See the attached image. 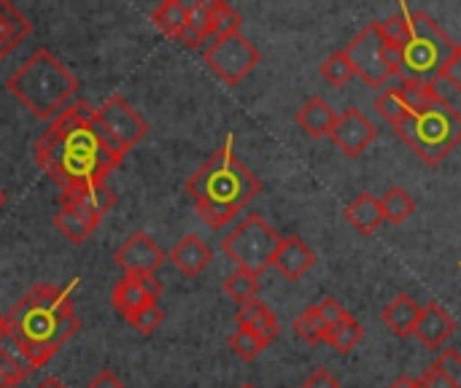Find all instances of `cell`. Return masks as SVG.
<instances>
[{"label":"cell","mask_w":461,"mask_h":388,"mask_svg":"<svg viewBox=\"0 0 461 388\" xmlns=\"http://www.w3.org/2000/svg\"><path fill=\"white\" fill-rule=\"evenodd\" d=\"M240 24H243V16L230 3H224V0L208 3V38L211 41L240 32Z\"/></svg>","instance_id":"25"},{"label":"cell","mask_w":461,"mask_h":388,"mask_svg":"<svg viewBox=\"0 0 461 388\" xmlns=\"http://www.w3.org/2000/svg\"><path fill=\"white\" fill-rule=\"evenodd\" d=\"M294 332H297L305 343H311V346H321V343H327L330 324L321 319L319 308H316V305H311V308H305V311L294 319Z\"/></svg>","instance_id":"30"},{"label":"cell","mask_w":461,"mask_h":388,"mask_svg":"<svg viewBox=\"0 0 461 388\" xmlns=\"http://www.w3.org/2000/svg\"><path fill=\"white\" fill-rule=\"evenodd\" d=\"M235 321H238V327H246L249 332H254L257 338H262L267 346H270V343L278 338V332H281V324H278L276 313H273L265 302H259V300L243 302V305L238 308V313H235Z\"/></svg>","instance_id":"18"},{"label":"cell","mask_w":461,"mask_h":388,"mask_svg":"<svg viewBox=\"0 0 461 388\" xmlns=\"http://www.w3.org/2000/svg\"><path fill=\"white\" fill-rule=\"evenodd\" d=\"M375 108H378V113H381L389 124L400 122V119L408 113V108H405V103L400 100V95H397V89H394V86H386V89L378 95Z\"/></svg>","instance_id":"34"},{"label":"cell","mask_w":461,"mask_h":388,"mask_svg":"<svg viewBox=\"0 0 461 388\" xmlns=\"http://www.w3.org/2000/svg\"><path fill=\"white\" fill-rule=\"evenodd\" d=\"M186 192L211 230L227 227L259 192L262 181L232 154V135L186 181Z\"/></svg>","instance_id":"3"},{"label":"cell","mask_w":461,"mask_h":388,"mask_svg":"<svg viewBox=\"0 0 461 388\" xmlns=\"http://www.w3.org/2000/svg\"><path fill=\"white\" fill-rule=\"evenodd\" d=\"M113 259L124 270V275H157V270L165 265V251L151 240V235L132 232L116 248Z\"/></svg>","instance_id":"12"},{"label":"cell","mask_w":461,"mask_h":388,"mask_svg":"<svg viewBox=\"0 0 461 388\" xmlns=\"http://www.w3.org/2000/svg\"><path fill=\"white\" fill-rule=\"evenodd\" d=\"M32 151L38 167L62 192L100 186L124 159L95 122V108L86 100L59 111L38 135Z\"/></svg>","instance_id":"1"},{"label":"cell","mask_w":461,"mask_h":388,"mask_svg":"<svg viewBox=\"0 0 461 388\" xmlns=\"http://www.w3.org/2000/svg\"><path fill=\"white\" fill-rule=\"evenodd\" d=\"M392 127L413 149V154L432 167L440 165L461 143V111L446 97L419 113L408 111Z\"/></svg>","instance_id":"5"},{"label":"cell","mask_w":461,"mask_h":388,"mask_svg":"<svg viewBox=\"0 0 461 388\" xmlns=\"http://www.w3.org/2000/svg\"><path fill=\"white\" fill-rule=\"evenodd\" d=\"M151 22L159 32H165L167 38H178L186 30V3L181 0H165L151 11Z\"/></svg>","instance_id":"26"},{"label":"cell","mask_w":461,"mask_h":388,"mask_svg":"<svg viewBox=\"0 0 461 388\" xmlns=\"http://www.w3.org/2000/svg\"><path fill=\"white\" fill-rule=\"evenodd\" d=\"M419 316H421V305L411 297V294H397L381 313L384 324L400 335V338H408L416 332V324H419Z\"/></svg>","instance_id":"20"},{"label":"cell","mask_w":461,"mask_h":388,"mask_svg":"<svg viewBox=\"0 0 461 388\" xmlns=\"http://www.w3.org/2000/svg\"><path fill=\"white\" fill-rule=\"evenodd\" d=\"M281 240L284 238L259 213H251L224 238L221 248L235 262L238 270L251 273V275L259 278L276 262Z\"/></svg>","instance_id":"7"},{"label":"cell","mask_w":461,"mask_h":388,"mask_svg":"<svg viewBox=\"0 0 461 388\" xmlns=\"http://www.w3.org/2000/svg\"><path fill=\"white\" fill-rule=\"evenodd\" d=\"M240 388H257V386H251V383H243V386Z\"/></svg>","instance_id":"44"},{"label":"cell","mask_w":461,"mask_h":388,"mask_svg":"<svg viewBox=\"0 0 461 388\" xmlns=\"http://www.w3.org/2000/svg\"><path fill=\"white\" fill-rule=\"evenodd\" d=\"M338 122L335 108L324 100V97H311L303 103V108L297 111V124L308 138H324L332 132Z\"/></svg>","instance_id":"19"},{"label":"cell","mask_w":461,"mask_h":388,"mask_svg":"<svg viewBox=\"0 0 461 388\" xmlns=\"http://www.w3.org/2000/svg\"><path fill=\"white\" fill-rule=\"evenodd\" d=\"M30 378V370H24L19 362H14L8 354L0 351V388H14Z\"/></svg>","instance_id":"36"},{"label":"cell","mask_w":461,"mask_h":388,"mask_svg":"<svg viewBox=\"0 0 461 388\" xmlns=\"http://www.w3.org/2000/svg\"><path fill=\"white\" fill-rule=\"evenodd\" d=\"M443 78L456 89L461 95V43H456V49H454V57H451V62L446 65V73H443Z\"/></svg>","instance_id":"38"},{"label":"cell","mask_w":461,"mask_h":388,"mask_svg":"<svg viewBox=\"0 0 461 388\" xmlns=\"http://www.w3.org/2000/svg\"><path fill=\"white\" fill-rule=\"evenodd\" d=\"M208 3L211 0L186 3V30L181 35V43L189 49H197L208 38Z\"/></svg>","instance_id":"28"},{"label":"cell","mask_w":461,"mask_h":388,"mask_svg":"<svg viewBox=\"0 0 461 388\" xmlns=\"http://www.w3.org/2000/svg\"><path fill=\"white\" fill-rule=\"evenodd\" d=\"M394 89H397L400 100L405 103V108H408L411 113H419V111L435 105L438 100H443V95H440L435 86L421 84V81H416V78H405V76H400V81L394 84Z\"/></svg>","instance_id":"24"},{"label":"cell","mask_w":461,"mask_h":388,"mask_svg":"<svg viewBox=\"0 0 461 388\" xmlns=\"http://www.w3.org/2000/svg\"><path fill=\"white\" fill-rule=\"evenodd\" d=\"M0 335H3V316H0Z\"/></svg>","instance_id":"45"},{"label":"cell","mask_w":461,"mask_h":388,"mask_svg":"<svg viewBox=\"0 0 461 388\" xmlns=\"http://www.w3.org/2000/svg\"><path fill=\"white\" fill-rule=\"evenodd\" d=\"M159 294H162V281L157 275H124L113 286L111 302L130 321L138 311L154 305Z\"/></svg>","instance_id":"13"},{"label":"cell","mask_w":461,"mask_h":388,"mask_svg":"<svg viewBox=\"0 0 461 388\" xmlns=\"http://www.w3.org/2000/svg\"><path fill=\"white\" fill-rule=\"evenodd\" d=\"M130 324H132L140 335H151L154 329H159V327L165 324V311L154 302V305H149V308L138 311V313L130 319Z\"/></svg>","instance_id":"35"},{"label":"cell","mask_w":461,"mask_h":388,"mask_svg":"<svg viewBox=\"0 0 461 388\" xmlns=\"http://www.w3.org/2000/svg\"><path fill=\"white\" fill-rule=\"evenodd\" d=\"M3 203H5V192L0 189V208H3Z\"/></svg>","instance_id":"43"},{"label":"cell","mask_w":461,"mask_h":388,"mask_svg":"<svg viewBox=\"0 0 461 388\" xmlns=\"http://www.w3.org/2000/svg\"><path fill=\"white\" fill-rule=\"evenodd\" d=\"M424 388H461V354L448 348L443 351L419 378Z\"/></svg>","instance_id":"22"},{"label":"cell","mask_w":461,"mask_h":388,"mask_svg":"<svg viewBox=\"0 0 461 388\" xmlns=\"http://www.w3.org/2000/svg\"><path fill=\"white\" fill-rule=\"evenodd\" d=\"M35 388H68V386H65L59 378H46V381H41Z\"/></svg>","instance_id":"42"},{"label":"cell","mask_w":461,"mask_h":388,"mask_svg":"<svg viewBox=\"0 0 461 388\" xmlns=\"http://www.w3.org/2000/svg\"><path fill=\"white\" fill-rule=\"evenodd\" d=\"M230 348H232V354H235L238 359L254 362V359L267 348V343H265L262 338H257L254 332H249L246 327H238V329L230 335Z\"/></svg>","instance_id":"32"},{"label":"cell","mask_w":461,"mask_h":388,"mask_svg":"<svg viewBox=\"0 0 461 388\" xmlns=\"http://www.w3.org/2000/svg\"><path fill=\"white\" fill-rule=\"evenodd\" d=\"M362 338H365V327L348 313L346 319H340L338 324L330 327V332H327V346H332L338 354H351V351L362 343Z\"/></svg>","instance_id":"27"},{"label":"cell","mask_w":461,"mask_h":388,"mask_svg":"<svg viewBox=\"0 0 461 388\" xmlns=\"http://www.w3.org/2000/svg\"><path fill=\"white\" fill-rule=\"evenodd\" d=\"M321 76H324L332 86H346V84L354 78V68H351V59H348L346 49L330 54V57L321 62Z\"/></svg>","instance_id":"33"},{"label":"cell","mask_w":461,"mask_h":388,"mask_svg":"<svg viewBox=\"0 0 461 388\" xmlns=\"http://www.w3.org/2000/svg\"><path fill=\"white\" fill-rule=\"evenodd\" d=\"M167 259H170L184 275L194 278V275H200V273L213 262V251H211L208 243H203L197 235H186V238H181V240L173 246V251L167 254Z\"/></svg>","instance_id":"17"},{"label":"cell","mask_w":461,"mask_h":388,"mask_svg":"<svg viewBox=\"0 0 461 388\" xmlns=\"http://www.w3.org/2000/svg\"><path fill=\"white\" fill-rule=\"evenodd\" d=\"M346 54L351 59L354 76H359L367 86L378 89L389 84V78H394L389 62H386V38L381 30V22H370L348 46Z\"/></svg>","instance_id":"10"},{"label":"cell","mask_w":461,"mask_h":388,"mask_svg":"<svg viewBox=\"0 0 461 388\" xmlns=\"http://www.w3.org/2000/svg\"><path fill=\"white\" fill-rule=\"evenodd\" d=\"M389 388H424V386H421V381H419V378H400V381H394Z\"/></svg>","instance_id":"41"},{"label":"cell","mask_w":461,"mask_h":388,"mask_svg":"<svg viewBox=\"0 0 461 388\" xmlns=\"http://www.w3.org/2000/svg\"><path fill=\"white\" fill-rule=\"evenodd\" d=\"M378 203H381L384 219H386L389 224H405V221L416 213V200H413L402 186H392Z\"/></svg>","instance_id":"29"},{"label":"cell","mask_w":461,"mask_h":388,"mask_svg":"<svg viewBox=\"0 0 461 388\" xmlns=\"http://www.w3.org/2000/svg\"><path fill=\"white\" fill-rule=\"evenodd\" d=\"M30 19L8 0H0V59L8 57L27 35H30Z\"/></svg>","instance_id":"21"},{"label":"cell","mask_w":461,"mask_h":388,"mask_svg":"<svg viewBox=\"0 0 461 388\" xmlns=\"http://www.w3.org/2000/svg\"><path fill=\"white\" fill-rule=\"evenodd\" d=\"M346 221H348L357 232L373 235V232H378V227H381L386 219H384V211H381L378 197H373L370 192H362V194L346 208Z\"/></svg>","instance_id":"23"},{"label":"cell","mask_w":461,"mask_h":388,"mask_svg":"<svg viewBox=\"0 0 461 388\" xmlns=\"http://www.w3.org/2000/svg\"><path fill=\"white\" fill-rule=\"evenodd\" d=\"M375 135H378L375 124L357 108H348L346 113H340L330 132L332 143L351 159L362 157L367 151V146L375 140Z\"/></svg>","instance_id":"14"},{"label":"cell","mask_w":461,"mask_h":388,"mask_svg":"<svg viewBox=\"0 0 461 388\" xmlns=\"http://www.w3.org/2000/svg\"><path fill=\"white\" fill-rule=\"evenodd\" d=\"M78 278L65 289L41 284L30 289L11 311L3 316V329L19 343L32 370L46 367L51 356L76 335L78 316L73 308V292Z\"/></svg>","instance_id":"2"},{"label":"cell","mask_w":461,"mask_h":388,"mask_svg":"<svg viewBox=\"0 0 461 388\" xmlns=\"http://www.w3.org/2000/svg\"><path fill=\"white\" fill-rule=\"evenodd\" d=\"M303 388H340V381H338L330 370L319 367L313 375H308V378H305Z\"/></svg>","instance_id":"39"},{"label":"cell","mask_w":461,"mask_h":388,"mask_svg":"<svg viewBox=\"0 0 461 388\" xmlns=\"http://www.w3.org/2000/svg\"><path fill=\"white\" fill-rule=\"evenodd\" d=\"M5 86L35 119H51L65 111L70 97L78 92V78L49 49H35L8 76Z\"/></svg>","instance_id":"4"},{"label":"cell","mask_w":461,"mask_h":388,"mask_svg":"<svg viewBox=\"0 0 461 388\" xmlns=\"http://www.w3.org/2000/svg\"><path fill=\"white\" fill-rule=\"evenodd\" d=\"M95 122L105 132V138L113 143V149L124 157L135 143H140L149 132L146 119L119 95L105 97L100 108H95Z\"/></svg>","instance_id":"11"},{"label":"cell","mask_w":461,"mask_h":388,"mask_svg":"<svg viewBox=\"0 0 461 388\" xmlns=\"http://www.w3.org/2000/svg\"><path fill=\"white\" fill-rule=\"evenodd\" d=\"M454 332H456V321L451 319V313L443 311V305L429 302L427 308H421V316H419V324H416L413 335L419 338L421 346L438 351L451 340Z\"/></svg>","instance_id":"15"},{"label":"cell","mask_w":461,"mask_h":388,"mask_svg":"<svg viewBox=\"0 0 461 388\" xmlns=\"http://www.w3.org/2000/svg\"><path fill=\"white\" fill-rule=\"evenodd\" d=\"M454 49L456 43L451 41V35L443 32V27L429 14L408 8V38L402 43L400 76L435 86L454 57Z\"/></svg>","instance_id":"6"},{"label":"cell","mask_w":461,"mask_h":388,"mask_svg":"<svg viewBox=\"0 0 461 388\" xmlns=\"http://www.w3.org/2000/svg\"><path fill=\"white\" fill-rule=\"evenodd\" d=\"M224 292L227 297H232L235 302H251L257 300V292H259V278L251 275V273H243V270H235L232 275H227L224 281Z\"/></svg>","instance_id":"31"},{"label":"cell","mask_w":461,"mask_h":388,"mask_svg":"<svg viewBox=\"0 0 461 388\" xmlns=\"http://www.w3.org/2000/svg\"><path fill=\"white\" fill-rule=\"evenodd\" d=\"M313 265H316V254L300 238H294V235H289V238L281 240V248H278L276 262H273V267L286 281H300Z\"/></svg>","instance_id":"16"},{"label":"cell","mask_w":461,"mask_h":388,"mask_svg":"<svg viewBox=\"0 0 461 388\" xmlns=\"http://www.w3.org/2000/svg\"><path fill=\"white\" fill-rule=\"evenodd\" d=\"M86 388H124V383L111 373V370H100Z\"/></svg>","instance_id":"40"},{"label":"cell","mask_w":461,"mask_h":388,"mask_svg":"<svg viewBox=\"0 0 461 388\" xmlns=\"http://www.w3.org/2000/svg\"><path fill=\"white\" fill-rule=\"evenodd\" d=\"M116 205V192L108 186H89V189H70L59 194V211L54 216V227L70 240V243H84L103 216Z\"/></svg>","instance_id":"8"},{"label":"cell","mask_w":461,"mask_h":388,"mask_svg":"<svg viewBox=\"0 0 461 388\" xmlns=\"http://www.w3.org/2000/svg\"><path fill=\"white\" fill-rule=\"evenodd\" d=\"M259 59H262L259 49L240 32L227 35V38H216L205 49V65L227 86H238L259 65Z\"/></svg>","instance_id":"9"},{"label":"cell","mask_w":461,"mask_h":388,"mask_svg":"<svg viewBox=\"0 0 461 388\" xmlns=\"http://www.w3.org/2000/svg\"><path fill=\"white\" fill-rule=\"evenodd\" d=\"M316 308H319V313H321V319L332 327V324H338L340 319H346L348 316V311L343 308V302H338L335 297H324L321 302H316Z\"/></svg>","instance_id":"37"}]
</instances>
